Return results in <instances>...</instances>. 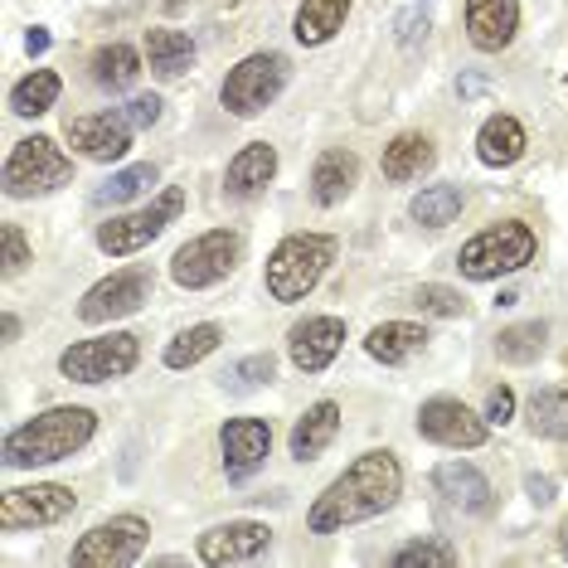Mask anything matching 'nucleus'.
Returning <instances> with one entry per match:
<instances>
[{"mask_svg": "<svg viewBox=\"0 0 568 568\" xmlns=\"http://www.w3.org/2000/svg\"><path fill=\"white\" fill-rule=\"evenodd\" d=\"M398 490H404V467H398L394 452H365L345 467V476H335L321 490L316 506L306 510V525H312V535H335L345 525L374 520L394 506Z\"/></svg>", "mask_w": 568, "mask_h": 568, "instance_id": "nucleus-1", "label": "nucleus"}, {"mask_svg": "<svg viewBox=\"0 0 568 568\" xmlns=\"http://www.w3.org/2000/svg\"><path fill=\"white\" fill-rule=\"evenodd\" d=\"M98 433V413L93 408H49L40 418L20 423V428L6 433L0 443V457L6 467H49V462H63L73 452H83Z\"/></svg>", "mask_w": 568, "mask_h": 568, "instance_id": "nucleus-2", "label": "nucleus"}, {"mask_svg": "<svg viewBox=\"0 0 568 568\" xmlns=\"http://www.w3.org/2000/svg\"><path fill=\"white\" fill-rule=\"evenodd\" d=\"M335 263V239L331 234H292L282 239L273 257H267V296L273 302H306L316 292V282L326 277V267Z\"/></svg>", "mask_w": 568, "mask_h": 568, "instance_id": "nucleus-3", "label": "nucleus"}, {"mask_svg": "<svg viewBox=\"0 0 568 568\" xmlns=\"http://www.w3.org/2000/svg\"><path fill=\"white\" fill-rule=\"evenodd\" d=\"M535 248H539L535 229L520 224V219H506V224L481 229V234L457 253V267H462V277H471V282H496L506 273H520L525 263H535Z\"/></svg>", "mask_w": 568, "mask_h": 568, "instance_id": "nucleus-4", "label": "nucleus"}, {"mask_svg": "<svg viewBox=\"0 0 568 568\" xmlns=\"http://www.w3.org/2000/svg\"><path fill=\"white\" fill-rule=\"evenodd\" d=\"M180 214H185V190L171 185V190H161V195L151 200L146 210H132V214H122V219H108V224L98 229V248L108 253V257L141 253V248H151V243H156Z\"/></svg>", "mask_w": 568, "mask_h": 568, "instance_id": "nucleus-5", "label": "nucleus"}, {"mask_svg": "<svg viewBox=\"0 0 568 568\" xmlns=\"http://www.w3.org/2000/svg\"><path fill=\"white\" fill-rule=\"evenodd\" d=\"M73 180V161L63 156L49 136H24L6 161V195L10 200H34L49 190L69 185Z\"/></svg>", "mask_w": 568, "mask_h": 568, "instance_id": "nucleus-6", "label": "nucleus"}, {"mask_svg": "<svg viewBox=\"0 0 568 568\" xmlns=\"http://www.w3.org/2000/svg\"><path fill=\"white\" fill-rule=\"evenodd\" d=\"M141 359V345L136 335L126 331H112V335H98V341H79L59 355V374L73 384H108V379H126Z\"/></svg>", "mask_w": 568, "mask_h": 568, "instance_id": "nucleus-7", "label": "nucleus"}, {"mask_svg": "<svg viewBox=\"0 0 568 568\" xmlns=\"http://www.w3.org/2000/svg\"><path fill=\"white\" fill-rule=\"evenodd\" d=\"M239 253H243V239L234 234V229H210V234L190 239L185 248H175L171 277L185 292H204V287H214V282H224L229 273H234Z\"/></svg>", "mask_w": 568, "mask_h": 568, "instance_id": "nucleus-8", "label": "nucleus"}, {"mask_svg": "<svg viewBox=\"0 0 568 568\" xmlns=\"http://www.w3.org/2000/svg\"><path fill=\"white\" fill-rule=\"evenodd\" d=\"M146 539H151V525L141 520V515H112V520L93 525L79 545H73L69 564H79V568H126L146 554Z\"/></svg>", "mask_w": 568, "mask_h": 568, "instance_id": "nucleus-9", "label": "nucleus"}, {"mask_svg": "<svg viewBox=\"0 0 568 568\" xmlns=\"http://www.w3.org/2000/svg\"><path fill=\"white\" fill-rule=\"evenodd\" d=\"M287 69L292 63L282 59V54H248L239 63V69H229V79H224V108L234 112V118H257V112L267 108V102H277V93L287 88Z\"/></svg>", "mask_w": 568, "mask_h": 568, "instance_id": "nucleus-10", "label": "nucleus"}, {"mask_svg": "<svg viewBox=\"0 0 568 568\" xmlns=\"http://www.w3.org/2000/svg\"><path fill=\"white\" fill-rule=\"evenodd\" d=\"M151 287H156V282H151V267H122V273L102 277L98 287L83 292L79 321H88V326H108V321H118V316H132L151 302Z\"/></svg>", "mask_w": 568, "mask_h": 568, "instance_id": "nucleus-11", "label": "nucleus"}, {"mask_svg": "<svg viewBox=\"0 0 568 568\" xmlns=\"http://www.w3.org/2000/svg\"><path fill=\"white\" fill-rule=\"evenodd\" d=\"M79 496L69 486H10L0 496V529L20 535V529H40V525H59L69 520Z\"/></svg>", "mask_w": 568, "mask_h": 568, "instance_id": "nucleus-12", "label": "nucleus"}, {"mask_svg": "<svg viewBox=\"0 0 568 568\" xmlns=\"http://www.w3.org/2000/svg\"><path fill=\"white\" fill-rule=\"evenodd\" d=\"M69 146L79 151L88 161H122L126 151H132V118H126L122 108H108V112H93V118H69Z\"/></svg>", "mask_w": 568, "mask_h": 568, "instance_id": "nucleus-13", "label": "nucleus"}, {"mask_svg": "<svg viewBox=\"0 0 568 568\" xmlns=\"http://www.w3.org/2000/svg\"><path fill=\"white\" fill-rule=\"evenodd\" d=\"M486 428L490 423L476 418L462 398H428V404L418 408V433L437 447H481Z\"/></svg>", "mask_w": 568, "mask_h": 568, "instance_id": "nucleus-14", "label": "nucleus"}, {"mask_svg": "<svg viewBox=\"0 0 568 568\" xmlns=\"http://www.w3.org/2000/svg\"><path fill=\"white\" fill-rule=\"evenodd\" d=\"M267 545H273V529L257 525V520H229L214 525L200 535V564L224 568V564H253L263 559Z\"/></svg>", "mask_w": 568, "mask_h": 568, "instance_id": "nucleus-15", "label": "nucleus"}, {"mask_svg": "<svg viewBox=\"0 0 568 568\" xmlns=\"http://www.w3.org/2000/svg\"><path fill=\"white\" fill-rule=\"evenodd\" d=\"M219 447H224L229 481H248L267 462V452H273V428H267L263 418H229L224 428H219Z\"/></svg>", "mask_w": 568, "mask_h": 568, "instance_id": "nucleus-16", "label": "nucleus"}, {"mask_svg": "<svg viewBox=\"0 0 568 568\" xmlns=\"http://www.w3.org/2000/svg\"><path fill=\"white\" fill-rule=\"evenodd\" d=\"M345 345V321L341 316H306L287 331V351H292V365L302 374H321L341 355Z\"/></svg>", "mask_w": 568, "mask_h": 568, "instance_id": "nucleus-17", "label": "nucleus"}, {"mask_svg": "<svg viewBox=\"0 0 568 568\" xmlns=\"http://www.w3.org/2000/svg\"><path fill=\"white\" fill-rule=\"evenodd\" d=\"M520 30V0H467V40L481 54H500Z\"/></svg>", "mask_w": 568, "mask_h": 568, "instance_id": "nucleus-18", "label": "nucleus"}, {"mask_svg": "<svg viewBox=\"0 0 568 568\" xmlns=\"http://www.w3.org/2000/svg\"><path fill=\"white\" fill-rule=\"evenodd\" d=\"M273 175H277V151L267 146V141H248V146L229 161L224 190L234 200H253V195H263V190L273 185Z\"/></svg>", "mask_w": 568, "mask_h": 568, "instance_id": "nucleus-19", "label": "nucleus"}, {"mask_svg": "<svg viewBox=\"0 0 568 568\" xmlns=\"http://www.w3.org/2000/svg\"><path fill=\"white\" fill-rule=\"evenodd\" d=\"M433 486L443 490L457 510H467V515H486L490 506H496V500H490L496 490H490V481L471 467V462H443V467L433 471Z\"/></svg>", "mask_w": 568, "mask_h": 568, "instance_id": "nucleus-20", "label": "nucleus"}, {"mask_svg": "<svg viewBox=\"0 0 568 568\" xmlns=\"http://www.w3.org/2000/svg\"><path fill=\"white\" fill-rule=\"evenodd\" d=\"M433 161H437V146H433V141L418 136V132H404V136H394L389 146H384L379 171H384V180H394V185H408V180H423V175H428Z\"/></svg>", "mask_w": 568, "mask_h": 568, "instance_id": "nucleus-21", "label": "nucleus"}, {"mask_svg": "<svg viewBox=\"0 0 568 568\" xmlns=\"http://www.w3.org/2000/svg\"><path fill=\"white\" fill-rule=\"evenodd\" d=\"M355 180H359L355 151H345V146L321 151V161H316V171H312V200L321 204V210H331V204H341L345 195H351Z\"/></svg>", "mask_w": 568, "mask_h": 568, "instance_id": "nucleus-22", "label": "nucleus"}, {"mask_svg": "<svg viewBox=\"0 0 568 568\" xmlns=\"http://www.w3.org/2000/svg\"><path fill=\"white\" fill-rule=\"evenodd\" d=\"M335 433H341V408H335L331 398H321V404H312L302 418H296V428H292V457L296 462L321 457V452L335 443Z\"/></svg>", "mask_w": 568, "mask_h": 568, "instance_id": "nucleus-23", "label": "nucleus"}, {"mask_svg": "<svg viewBox=\"0 0 568 568\" xmlns=\"http://www.w3.org/2000/svg\"><path fill=\"white\" fill-rule=\"evenodd\" d=\"M428 345V331L413 326V321H384V326H374L365 335V351L369 359H379V365H404Z\"/></svg>", "mask_w": 568, "mask_h": 568, "instance_id": "nucleus-24", "label": "nucleus"}, {"mask_svg": "<svg viewBox=\"0 0 568 568\" xmlns=\"http://www.w3.org/2000/svg\"><path fill=\"white\" fill-rule=\"evenodd\" d=\"M476 156H481V165H515L525 156V126L506 118V112H496V118L481 122V132H476Z\"/></svg>", "mask_w": 568, "mask_h": 568, "instance_id": "nucleus-25", "label": "nucleus"}, {"mask_svg": "<svg viewBox=\"0 0 568 568\" xmlns=\"http://www.w3.org/2000/svg\"><path fill=\"white\" fill-rule=\"evenodd\" d=\"M345 16H351V0H302V10H296V20H292V34L302 44H326V40H335Z\"/></svg>", "mask_w": 568, "mask_h": 568, "instance_id": "nucleus-26", "label": "nucleus"}, {"mask_svg": "<svg viewBox=\"0 0 568 568\" xmlns=\"http://www.w3.org/2000/svg\"><path fill=\"white\" fill-rule=\"evenodd\" d=\"M146 59L156 79H180V73L195 63V44L180 30H146Z\"/></svg>", "mask_w": 568, "mask_h": 568, "instance_id": "nucleus-27", "label": "nucleus"}, {"mask_svg": "<svg viewBox=\"0 0 568 568\" xmlns=\"http://www.w3.org/2000/svg\"><path fill=\"white\" fill-rule=\"evenodd\" d=\"M59 73L54 69H34L30 79H20L10 88V112H20V118H40L59 102Z\"/></svg>", "mask_w": 568, "mask_h": 568, "instance_id": "nucleus-28", "label": "nucleus"}, {"mask_svg": "<svg viewBox=\"0 0 568 568\" xmlns=\"http://www.w3.org/2000/svg\"><path fill=\"white\" fill-rule=\"evenodd\" d=\"M141 73V54L132 44H108L93 54V83L98 88H112V93H122V88H132Z\"/></svg>", "mask_w": 568, "mask_h": 568, "instance_id": "nucleus-29", "label": "nucleus"}, {"mask_svg": "<svg viewBox=\"0 0 568 568\" xmlns=\"http://www.w3.org/2000/svg\"><path fill=\"white\" fill-rule=\"evenodd\" d=\"M462 190L457 185H428V190H418V195H413V204H408V214L418 219L423 229H447L452 219L462 214Z\"/></svg>", "mask_w": 568, "mask_h": 568, "instance_id": "nucleus-30", "label": "nucleus"}, {"mask_svg": "<svg viewBox=\"0 0 568 568\" xmlns=\"http://www.w3.org/2000/svg\"><path fill=\"white\" fill-rule=\"evenodd\" d=\"M219 341H224V331L214 326V321H200V326H190V331H180L171 345H165V365L171 369H190V365H200L210 351H219Z\"/></svg>", "mask_w": 568, "mask_h": 568, "instance_id": "nucleus-31", "label": "nucleus"}, {"mask_svg": "<svg viewBox=\"0 0 568 568\" xmlns=\"http://www.w3.org/2000/svg\"><path fill=\"white\" fill-rule=\"evenodd\" d=\"M545 335H549L545 321H520V326H506L496 335V355L506 359V365H529V359L545 355Z\"/></svg>", "mask_w": 568, "mask_h": 568, "instance_id": "nucleus-32", "label": "nucleus"}, {"mask_svg": "<svg viewBox=\"0 0 568 568\" xmlns=\"http://www.w3.org/2000/svg\"><path fill=\"white\" fill-rule=\"evenodd\" d=\"M529 423H535L539 437L568 443V389H539L529 398Z\"/></svg>", "mask_w": 568, "mask_h": 568, "instance_id": "nucleus-33", "label": "nucleus"}, {"mask_svg": "<svg viewBox=\"0 0 568 568\" xmlns=\"http://www.w3.org/2000/svg\"><path fill=\"white\" fill-rule=\"evenodd\" d=\"M151 185H156V165H151V161H141V165H126V171L112 175V180L98 190L93 200L102 204V210H108V204H126V200H136L141 190H151Z\"/></svg>", "mask_w": 568, "mask_h": 568, "instance_id": "nucleus-34", "label": "nucleus"}, {"mask_svg": "<svg viewBox=\"0 0 568 568\" xmlns=\"http://www.w3.org/2000/svg\"><path fill=\"white\" fill-rule=\"evenodd\" d=\"M224 389L229 394H248V389H257V384H267L273 379V355H248V359H239V365H229L224 374Z\"/></svg>", "mask_w": 568, "mask_h": 568, "instance_id": "nucleus-35", "label": "nucleus"}, {"mask_svg": "<svg viewBox=\"0 0 568 568\" xmlns=\"http://www.w3.org/2000/svg\"><path fill=\"white\" fill-rule=\"evenodd\" d=\"M398 568H418V564H433V568H452L457 564V549L443 545V539H413V545H404L394 554Z\"/></svg>", "mask_w": 568, "mask_h": 568, "instance_id": "nucleus-36", "label": "nucleus"}, {"mask_svg": "<svg viewBox=\"0 0 568 568\" xmlns=\"http://www.w3.org/2000/svg\"><path fill=\"white\" fill-rule=\"evenodd\" d=\"M413 306H418V312H428V316H462V312H467L462 292L437 287V282H428V287H418V296H413Z\"/></svg>", "mask_w": 568, "mask_h": 568, "instance_id": "nucleus-37", "label": "nucleus"}, {"mask_svg": "<svg viewBox=\"0 0 568 568\" xmlns=\"http://www.w3.org/2000/svg\"><path fill=\"white\" fill-rule=\"evenodd\" d=\"M0 243H6V277H16L24 263H30V243H24L20 224H6L0 229Z\"/></svg>", "mask_w": 568, "mask_h": 568, "instance_id": "nucleus-38", "label": "nucleus"}, {"mask_svg": "<svg viewBox=\"0 0 568 568\" xmlns=\"http://www.w3.org/2000/svg\"><path fill=\"white\" fill-rule=\"evenodd\" d=\"M122 112L132 118V126H156V122H161V98H156V93H141V98L126 102Z\"/></svg>", "mask_w": 568, "mask_h": 568, "instance_id": "nucleus-39", "label": "nucleus"}, {"mask_svg": "<svg viewBox=\"0 0 568 568\" xmlns=\"http://www.w3.org/2000/svg\"><path fill=\"white\" fill-rule=\"evenodd\" d=\"M510 418H515V394L500 384V389L486 394V423H496L500 428V423H510Z\"/></svg>", "mask_w": 568, "mask_h": 568, "instance_id": "nucleus-40", "label": "nucleus"}, {"mask_svg": "<svg viewBox=\"0 0 568 568\" xmlns=\"http://www.w3.org/2000/svg\"><path fill=\"white\" fill-rule=\"evenodd\" d=\"M525 490H529V500H539V506L554 500V481H549V476H525Z\"/></svg>", "mask_w": 568, "mask_h": 568, "instance_id": "nucleus-41", "label": "nucleus"}, {"mask_svg": "<svg viewBox=\"0 0 568 568\" xmlns=\"http://www.w3.org/2000/svg\"><path fill=\"white\" fill-rule=\"evenodd\" d=\"M418 30L428 34V16H423V20H418V16H404V44L418 40Z\"/></svg>", "mask_w": 568, "mask_h": 568, "instance_id": "nucleus-42", "label": "nucleus"}, {"mask_svg": "<svg viewBox=\"0 0 568 568\" xmlns=\"http://www.w3.org/2000/svg\"><path fill=\"white\" fill-rule=\"evenodd\" d=\"M24 49H30V54H44V49H49V34H44V30H30V34H24Z\"/></svg>", "mask_w": 568, "mask_h": 568, "instance_id": "nucleus-43", "label": "nucleus"}, {"mask_svg": "<svg viewBox=\"0 0 568 568\" xmlns=\"http://www.w3.org/2000/svg\"><path fill=\"white\" fill-rule=\"evenodd\" d=\"M559 545H564V559H568V525H564V535H559Z\"/></svg>", "mask_w": 568, "mask_h": 568, "instance_id": "nucleus-44", "label": "nucleus"}]
</instances>
